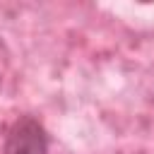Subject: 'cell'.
<instances>
[{
  "label": "cell",
  "instance_id": "1",
  "mask_svg": "<svg viewBox=\"0 0 154 154\" xmlns=\"http://www.w3.org/2000/svg\"><path fill=\"white\" fill-rule=\"evenodd\" d=\"M48 144L51 140L46 125L36 116L22 113L5 130L2 154H51Z\"/></svg>",
  "mask_w": 154,
  "mask_h": 154
}]
</instances>
